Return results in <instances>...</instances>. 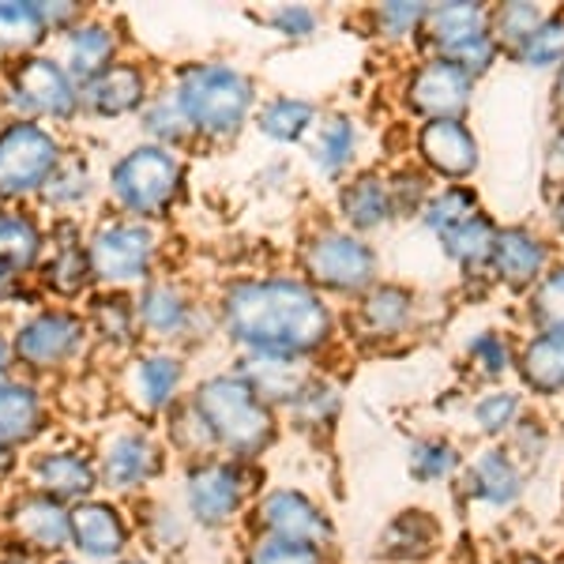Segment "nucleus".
I'll return each mask as SVG.
<instances>
[{"mask_svg":"<svg viewBox=\"0 0 564 564\" xmlns=\"http://www.w3.org/2000/svg\"><path fill=\"white\" fill-rule=\"evenodd\" d=\"M494 245H497V230L481 215L467 218L463 226H456V230L444 234V249H448L459 263L489 260V257H494Z\"/></svg>","mask_w":564,"mask_h":564,"instance_id":"473e14b6","label":"nucleus"},{"mask_svg":"<svg viewBox=\"0 0 564 564\" xmlns=\"http://www.w3.org/2000/svg\"><path fill=\"white\" fill-rule=\"evenodd\" d=\"M159 470H162V452L143 433H121L102 456V481L109 489H121V494L143 489Z\"/></svg>","mask_w":564,"mask_h":564,"instance_id":"dca6fc26","label":"nucleus"},{"mask_svg":"<svg viewBox=\"0 0 564 564\" xmlns=\"http://www.w3.org/2000/svg\"><path fill=\"white\" fill-rule=\"evenodd\" d=\"M459 486L475 505L516 508L527 489V475H523V463L508 448H486L470 463H463Z\"/></svg>","mask_w":564,"mask_h":564,"instance_id":"1a4fd4ad","label":"nucleus"},{"mask_svg":"<svg viewBox=\"0 0 564 564\" xmlns=\"http://www.w3.org/2000/svg\"><path fill=\"white\" fill-rule=\"evenodd\" d=\"M57 564H76V561H57Z\"/></svg>","mask_w":564,"mask_h":564,"instance_id":"bf43d9fd","label":"nucleus"},{"mask_svg":"<svg viewBox=\"0 0 564 564\" xmlns=\"http://www.w3.org/2000/svg\"><path fill=\"white\" fill-rule=\"evenodd\" d=\"M42 8V20H45V31L50 26H68L72 20L79 15V8L76 4H57V8H50V4H39Z\"/></svg>","mask_w":564,"mask_h":564,"instance_id":"3c124183","label":"nucleus"},{"mask_svg":"<svg viewBox=\"0 0 564 564\" xmlns=\"http://www.w3.org/2000/svg\"><path fill=\"white\" fill-rule=\"evenodd\" d=\"M417 151L444 177H467L478 166V143L459 121H430L417 132Z\"/></svg>","mask_w":564,"mask_h":564,"instance_id":"a211bd4d","label":"nucleus"},{"mask_svg":"<svg viewBox=\"0 0 564 564\" xmlns=\"http://www.w3.org/2000/svg\"><path fill=\"white\" fill-rule=\"evenodd\" d=\"M143 124H148V132L162 135V140H181V135L188 132V121H185V113H181L177 98H162V102L148 106Z\"/></svg>","mask_w":564,"mask_h":564,"instance_id":"a18cd8bd","label":"nucleus"},{"mask_svg":"<svg viewBox=\"0 0 564 564\" xmlns=\"http://www.w3.org/2000/svg\"><path fill=\"white\" fill-rule=\"evenodd\" d=\"M117 564H148V561H140V557H124V561H117Z\"/></svg>","mask_w":564,"mask_h":564,"instance_id":"13d9d810","label":"nucleus"},{"mask_svg":"<svg viewBox=\"0 0 564 564\" xmlns=\"http://www.w3.org/2000/svg\"><path fill=\"white\" fill-rule=\"evenodd\" d=\"M494 23H497L500 39L512 42L516 50H520V45L545 23V15H542V8H534V4H505L494 15Z\"/></svg>","mask_w":564,"mask_h":564,"instance_id":"79ce46f5","label":"nucleus"},{"mask_svg":"<svg viewBox=\"0 0 564 564\" xmlns=\"http://www.w3.org/2000/svg\"><path fill=\"white\" fill-rule=\"evenodd\" d=\"M271 23H275L282 34H290V39H305V34L316 31V12L313 8H279V12L271 15Z\"/></svg>","mask_w":564,"mask_h":564,"instance_id":"8fccbe9b","label":"nucleus"},{"mask_svg":"<svg viewBox=\"0 0 564 564\" xmlns=\"http://www.w3.org/2000/svg\"><path fill=\"white\" fill-rule=\"evenodd\" d=\"M148 95V76L135 65H109L102 76H95L90 84H84L79 98L87 102V109L102 117H121L143 102Z\"/></svg>","mask_w":564,"mask_h":564,"instance_id":"6ab92c4d","label":"nucleus"},{"mask_svg":"<svg viewBox=\"0 0 564 564\" xmlns=\"http://www.w3.org/2000/svg\"><path fill=\"white\" fill-rule=\"evenodd\" d=\"M478 215V199L467 193V188H448L444 196H436L430 207H425V223L433 226L436 234H448L456 230V226H463L467 218Z\"/></svg>","mask_w":564,"mask_h":564,"instance_id":"58836bf2","label":"nucleus"},{"mask_svg":"<svg viewBox=\"0 0 564 564\" xmlns=\"http://www.w3.org/2000/svg\"><path fill=\"white\" fill-rule=\"evenodd\" d=\"M531 321L545 332H564V268L550 271L531 297Z\"/></svg>","mask_w":564,"mask_h":564,"instance_id":"ea45409f","label":"nucleus"},{"mask_svg":"<svg viewBox=\"0 0 564 564\" xmlns=\"http://www.w3.org/2000/svg\"><path fill=\"white\" fill-rule=\"evenodd\" d=\"M95 316H98L102 335H109V339H129L132 335V308L124 297H106V302H98Z\"/></svg>","mask_w":564,"mask_h":564,"instance_id":"de8ad7c7","label":"nucleus"},{"mask_svg":"<svg viewBox=\"0 0 564 564\" xmlns=\"http://www.w3.org/2000/svg\"><path fill=\"white\" fill-rule=\"evenodd\" d=\"M113 196L121 199L124 212L132 215H162L177 196L181 162L166 148H135L124 154L109 174Z\"/></svg>","mask_w":564,"mask_h":564,"instance_id":"20e7f679","label":"nucleus"},{"mask_svg":"<svg viewBox=\"0 0 564 564\" xmlns=\"http://www.w3.org/2000/svg\"><path fill=\"white\" fill-rule=\"evenodd\" d=\"M12 347L4 343V335H0V380H4V369H8V361H12Z\"/></svg>","mask_w":564,"mask_h":564,"instance_id":"603ef678","label":"nucleus"},{"mask_svg":"<svg viewBox=\"0 0 564 564\" xmlns=\"http://www.w3.org/2000/svg\"><path fill=\"white\" fill-rule=\"evenodd\" d=\"M425 20H430L433 42L444 50V57H452V53L463 50L467 42L489 34L486 31V12H481L478 4H444V8H433Z\"/></svg>","mask_w":564,"mask_h":564,"instance_id":"a878e982","label":"nucleus"},{"mask_svg":"<svg viewBox=\"0 0 564 564\" xmlns=\"http://www.w3.org/2000/svg\"><path fill=\"white\" fill-rule=\"evenodd\" d=\"M470 358L478 361L486 377H500V372L512 366V354H508V343H505V339H497L494 332L478 335V339L470 343Z\"/></svg>","mask_w":564,"mask_h":564,"instance_id":"49530a36","label":"nucleus"},{"mask_svg":"<svg viewBox=\"0 0 564 564\" xmlns=\"http://www.w3.org/2000/svg\"><path fill=\"white\" fill-rule=\"evenodd\" d=\"M45 34V20L39 4H0V50H31Z\"/></svg>","mask_w":564,"mask_h":564,"instance_id":"7c9ffc66","label":"nucleus"},{"mask_svg":"<svg viewBox=\"0 0 564 564\" xmlns=\"http://www.w3.org/2000/svg\"><path fill=\"white\" fill-rule=\"evenodd\" d=\"M343 212H347V218L358 230H372V226H380L391 215V188L372 174L358 177L343 193Z\"/></svg>","mask_w":564,"mask_h":564,"instance_id":"c756f323","label":"nucleus"},{"mask_svg":"<svg viewBox=\"0 0 564 564\" xmlns=\"http://www.w3.org/2000/svg\"><path fill=\"white\" fill-rule=\"evenodd\" d=\"M411 294L399 286H384V290H372L366 297V305H361V313H366V324L372 327L377 335H391L399 332L406 321H411Z\"/></svg>","mask_w":564,"mask_h":564,"instance_id":"2f4dec72","label":"nucleus"},{"mask_svg":"<svg viewBox=\"0 0 564 564\" xmlns=\"http://www.w3.org/2000/svg\"><path fill=\"white\" fill-rule=\"evenodd\" d=\"M494 263L508 286H531L545 268V245L527 230H505L497 234Z\"/></svg>","mask_w":564,"mask_h":564,"instance_id":"412c9836","label":"nucleus"},{"mask_svg":"<svg viewBox=\"0 0 564 564\" xmlns=\"http://www.w3.org/2000/svg\"><path fill=\"white\" fill-rule=\"evenodd\" d=\"M308 124H313V106L302 102V98H275L260 113V129L271 140H297Z\"/></svg>","mask_w":564,"mask_h":564,"instance_id":"c9c22d12","label":"nucleus"},{"mask_svg":"<svg viewBox=\"0 0 564 564\" xmlns=\"http://www.w3.org/2000/svg\"><path fill=\"white\" fill-rule=\"evenodd\" d=\"M561 151H564V132H561Z\"/></svg>","mask_w":564,"mask_h":564,"instance_id":"052dcab7","label":"nucleus"},{"mask_svg":"<svg viewBox=\"0 0 564 564\" xmlns=\"http://www.w3.org/2000/svg\"><path fill=\"white\" fill-rule=\"evenodd\" d=\"M181 384V361L174 354H151L135 366V395L143 411H162Z\"/></svg>","mask_w":564,"mask_h":564,"instance_id":"c85d7f7f","label":"nucleus"},{"mask_svg":"<svg viewBox=\"0 0 564 564\" xmlns=\"http://www.w3.org/2000/svg\"><path fill=\"white\" fill-rule=\"evenodd\" d=\"M354 143H358V132H354V124L347 121V117H332V121H324L321 143H316V166H321L324 174H339V170L350 162Z\"/></svg>","mask_w":564,"mask_h":564,"instance_id":"e433bc0d","label":"nucleus"},{"mask_svg":"<svg viewBox=\"0 0 564 564\" xmlns=\"http://www.w3.org/2000/svg\"><path fill=\"white\" fill-rule=\"evenodd\" d=\"M245 564H327V553L313 550V545H297V542L257 534V542H252L249 553H245Z\"/></svg>","mask_w":564,"mask_h":564,"instance_id":"4c0bfd02","label":"nucleus"},{"mask_svg":"<svg viewBox=\"0 0 564 564\" xmlns=\"http://www.w3.org/2000/svg\"><path fill=\"white\" fill-rule=\"evenodd\" d=\"M308 271L332 290H361L377 275V257L350 234H324L308 245Z\"/></svg>","mask_w":564,"mask_h":564,"instance_id":"9d476101","label":"nucleus"},{"mask_svg":"<svg viewBox=\"0 0 564 564\" xmlns=\"http://www.w3.org/2000/svg\"><path fill=\"white\" fill-rule=\"evenodd\" d=\"M42 252V234L31 218L23 215H0V275L12 279L34 268Z\"/></svg>","mask_w":564,"mask_h":564,"instance_id":"bb28decb","label":"nucleus"},{"mask_svg":"<svg viewBox=\"0 0 564 564\" xmlns=\"http://www.w3.org/2000/svg\"><path fill=\"white\" fill-rule=\"evenodd\" d=\"M245 497H249V478H245V467L238 459H204L188 470V516L207 531H218V527H230L238 520Z\"/></svg>","mask_w":564,"mask_h":564,"instance_id":"423d86ee","label":"nucleus"},{"mask_svg":"<svg viewBox=\"0 0 564 564\" xmlns=\"http://www.w3.org/2000/svg\"><path fill=\"white\" fill-rule=\"evenodd\" d=\"M61 166V143L39 124L15 121L0 132V196L15 199L45 188Z\"/></svg>","mask_w":564,"mask_h":564,"instance_id":"39448f33","label":"nucleus"},{"mask_svg":"<svg viewBox=\"0 0 564 564\" xmlns=\"http://www.w3.org/2000/svg\"><path fill=\"white\" fill-rule=\"evenodd\" d=\"M0 564H31V561H26V557H4Z\"/></svg>","mask_w":564,"mask_h":564,"instance_id":"4d7b16f0","label":"nucleus"},{"mask_svg":"<svg viewBox=\"0 0 564 564\" xmlns=\"http://www.w3.org/2000/svg\"><path fill=\"white\" fill-rule=\"evenodd\" d=\"M561 505H564V494H561Z\"/></svg>","mask_w":564,"mask_h":564,"instance_id":"680f3d73","label":"nucleus"},{"mask_svg":"<svg viewBox=\"0 0 564 564\" xmlns=\"http://www.w3.org/2000/svg\"><path fill=\"white\" fill-rule=\"evenodd\" d=\"M290 411H294V417L302 425H324L332 422L335 411H339V399H335L332 388H302V395L290 403Z\"/></svg>","mask_w":564,"mask_h":564,"instance_id":"37998d69","label":"nucleus"},{"mask_svg":"<svg viewBox=\"0 0 564 564\" xmlns=\"http://www.w3.org/2000/svg\"><path fill=\"white\" fill-rule=\"evenodd\" d=\"M557 223L564 226V193H561V199H557Z\"/></svg>","mask_w":564,"mask_h":564,"instance_id":"6e6d98bb","label":"nucleus"},{"mask_svg":"<svg viewBox=\"0 0 564 564\" xmlns=\"http://www.w3.org/2000/svg\"><path fill=\"white\" fill-rule=\"evenodd\" d=\"M257 531L268 539L313 545V550H332L335 545V523L332 516L316 505L302 489H271L257 505Z\"/></svg>","mask_w":564,"mask_h":564,"instance_id":"0eeeda50","label":"nucleus"},{"mask_svg":"<svg viewBox=\"0 0 564 564\" xmlns=\"http://www.w3.org/2000/svg\"><path fill=\"white\" fill-rule=\"evenodd\" d=\"M113 50H117V39L113 31L102 23H84L72 31L68 39V76L84 79L90 84L95 76H102L113 61Z\"/></svg>","mask_w":564,"mask_h":564,"instance_id":"b1692460","label":"nucleus"},{"mask_svg":"<svg viewBox=\"0 0 564 564\" xmlns=\"http://www.w3.org/2000/svg\"><path fill=\"white\" fill-rule=\"evenodd\" d=\"M177 106L185 121L204 135H234L252 106V84L238 68L193 65L177 79Z\"/></svg>","mask_w":564,"mask_h":564,"instance_id":"7ed1b4c3","label":"nucleus"},{"mask_svg":"<svg viewBox=\"0 0 564 564\" xmlns=\"http://www.w3.org/2000/svg\"><path fill=\"white\" fill-rule=\"evenodd\" d=\"M406 95L417 113H425L430 121H456V113L470 98V76L448 57H441L414 72Z\"/></svg>","mask_w":564,"mask_h":564,"instance_id":"ddd939ff","label":"nucleus"},{"mask_svg":"<svg viewBox=\"0 0 564 564\" xmlns=\"http://www.w3.org/2000/svg\"><path fill=\"white\" fill-rule=\"evenodd\" d=\"M87 279H90V257L79 241L61 245L57 257H53L50 268H45V282L65 297L79 294V290L87 286Z\"/></svg>","mask_w":564,"mask_h":564,"instance_id":"72a5a7b5","label":"nucleus"},{"mask_svg":"<svg viewBox=\"0 0 564 564\" xmlns=\"http://www.w3.org/2000/svg\"><path fill=\"white\" fill-rule=\"evenodd\" d=\"M441 542H444V527L433 512H425V508H403L380 531L377 553L395 564H422L441 550Z\"/></svg>","mask_w":564,"mask_h":564,"instance_id":"4468645a","label":"nucleus"},{"mask_svg":"<svg viewBox=\"0 0 564 564\" xmlns=\"http://www.w3.org/2000/svg\"><path fill=\"white\" fill-rule=\"evenodd\" d=\"M84 343V321L72 313H39L15 332V358L31 369H53L68 361Z\"/></svg>","mask_w":564,"mask_h":564,"instance_id":"f8f14e48","label":"nucleus"},{"mask_svg":"<svg viewBox=\"0 0 564 564\" xmlns=\"http://www.w3.org/2000/svg\"><path fill=\"white\" fill-rule=\"evenodd\" d=\"M557 102L564 106V68H561V79H557Z\"/></svg>","mask_w":564,"mask_h":564,"instance_id":"5fc2aeb1","label":"nucleus"},{"mask_svg":"<svg viewBox=\"0 0 564 564\" xmlns=\"http://www.w3.org/2000/svg\"><path fill=\"white\" fill-rule=\"evenodd\" d=\"M90 275L102 282L143 279L154 257V234L140 223H113L90 238L87 245Z\"/></svg>","mask_w":564,"mask_h":564,"instance_id":"6e6552de","label":"nucleus"},{"mask_svg":"<svg viewBox=\"0 0 564 564\" xmlns=\"http://www.w3.org/2000/svg\"><path fill=\"white\" fill-rule=\"evenodd\" d=\"M193 411L204 422L215 448L230 452L234 459H257L275 441V417L245 377H212L196 388Z\"/></svg>","mask_w":564,"mask_h":564,"instance_id":"f03ea898","label":"nucleus"},{"mask_svg":"<svg viewBox=\"0 0 564 564\" xmlns=\"http://www.w3.org/2000/svg\"><path fill=\"white\" fill-rule=\"evenodd\" d=\"M84 196H87V170L79 166V162L57 166L53 177L45 181V199H50V204H76V199H84Z\"/></svg>","mask_w":564,"mask_h":564,"instance_id":"c03bdc74","label":"nucleus"},{"mask_svg":"<svg viewBox=\"0 0 564 564\" xmlns=\"http://www.w3.org/2000/svg\"><path fill=\"white\" fill-rule=\"evenodd\" d=\"M12 84H15V102L31 109V113L57 117V121L76 113L79 95L72 87L68 68L53 65L50 57H23L12 72Z\"/></svg>","mask_w":564,"mask_h":564,"instance_id":"9b49d317","label":"nucleus"},{"mask_svg":"<svg viewBox=\"0 0 564 564\" xmlns=\"http://www.w3.org/2000/svg\"><path fill=\"white\" fill-rule=\"evenodd\" d=\"M188 302L177 286H148L135 305V316L143 321V327L154 335H181L188 324Z\"/></svg>","mask_w":564,"mask_h":564,"instance_id":"cd10ccee","label":"nucleus"},{"mask_svg":"<svg viewBox=\"0 0 564 564\" xmlns=\"http://www.w3.org/2000/svg\"><path fill=\"white\" fill-rule=\"evenodd\" d=\"M34 478H39L42 494L61 500V505L65 500H87L90 489L98 486V470L76 452H45L34 463Z\"/></svg>","mask_w":564,"mask_h":564,"instance_id":"aec40b11","label":"nucleus"},{"mask_svg":"<svg viewBox=\"0 0 564 564\" xmlns=\"http://www.w3.org/2000/svg\"><path fill=\"white\" fill-rule=\"evenodd\" d=\"M42 433V403L34 388L0 380V444H26Z\"/></svg>","mask_w":564,"mask_h":564,"instance_id":"4be33fe9","label":"nucleus"},{"mask_svg":"<svg viewBox=\"0 0 564 564\" xmlns=\"http://www.w3.org/2000/svg\"><path fill=\"white\" fill-rule=\"evenodd\" d=\"M72 545H76L84 557L95 561H113L129 545V523L121 520L113 505L106 500H79L72 508Z\"/></svg>","mask_w":564,"mask_h":564,"instance_id":"2eb2a0df","label":"nucleus"},{"mask_svg":"<svg viewBox=\"0 0 564 564\" xmlns=\"http://www.w3.org/2000/svg\"><path fill=\"white\" fill-rule=\"evenodd\" d=\"M15 534L31 545L34 553H57L72 542V516L53 497H23L12 512Z\"/></svg>","mask_w":564,"mask_h":564,"instance_id":"f3484780","label":"nucleus"},{"mask_svg":"<svg viewBox=\"0 0 564 564\" xmlns=\"http://www.w3.org/2000/svg\"><path fill=\"white\" fill-rule=\"evenodd\" d=\"M425 15L430 12H425L422 4H384L380 8V26H384V34H391V39H403V34H411Z\"/></svg>","mask_w":564,"mask_h":564,"instance_id":"09e8293b","label":"nucleus"},{"mask_svg":"<svg viewBox=\"0 0 564 564\" xmlns=\"http://www.w3.org/2000/svg\"><path fill=\"white\" fill-rule=\"evenodd\" d=\"M516 53H520V61L531 68H545V65L564 61V20H545Z\"/></svg>","mask_w":564,"mask_h":564,"instance_id":"a19ab883","label":"nucleus"},{"mask_svg":"<svg viewBox=\"0 0 564 564\" xmlns=\"http://www.w3.org/2000/svg\"><path fill=\"white\" fill-rule=\"evenodd\" d=\"M8 467H12V448L0 444V475H8Z\"/></svg>","mask_w":564,"mask_h":564,"instance_id":"864d4df0","label":"nucleus"},{"mask_svg":"<svg viewBox=\"0 0 564 564\" xmlns=\"http://www.w3.org/2000/svg\"><path fill=\"white\" fill-rule=\"evenodd\" d=\"M459 470H463L459 448L452 441H444V436H422L406 452V475L417 486H441V481L459 478Z\"/></svg>","mask_w":564,"mask_h":564,"instance_id":"393cba45","label":"nucleus"},{"mask_svg":"<svg viewBox=\"0 0 564 564\" xmlns=\"http://www.w3.org/2000/svg\"><path fill=\"white\" fill-rule=\"evenodd\" d=\"M226 327L245 347L268 358H302L313 354L332 332V316L321 297L294 279L238 282L226 294Z\"/></svg>","mask_w":564,"mask_h":564,"instance_id":"f257e3e1","label":"nucleus"},{"mask_svg":"<svg viewBox=\"0 0 564 564\" xmlns=\"http://www.w3.org/2000/svg\"><path fill=\"white\" fill-rule=\"evenodd\" d=\"M523 384L534 388L539 395H561L564 391V332H542V339H534L527 347L523 361Z\"/></svg>","mask_w":564,"mask_h":564,"instance_id":"5701e85b","label":"nucleus"},{"mask_svg":"<svg viewBox=\"0 0 564 564\" xmlns=\"http://www.w3.org/2000/svg\"><path fill=\"white\" fill-rule=\"evenodd\" d=\"M520 395H512V391H489V395H481L475 403V425L478 433H486L489 441H497V436H508L516 430V422H520Z\"/></svg>","mask_w":564,"mask_h":564,"instance_id":"f704fd0d","label":"nucleus"}]
</instances>
